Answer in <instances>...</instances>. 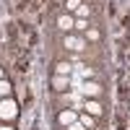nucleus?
I'll return each mask as SVG.
<instances>
[{
  "label": "nucleus",
  "instance_id": "1",
  "mask_svg": "<svg viewBox=\"0 0 130 130\" xmlns=\"http://www.w3.org/2000/svg\"><path fill=\"white\" fill-rule=\"evenodd\" d=\"M16 115H18V104L10 96L0 99V120H16Z\"/></svg>",
  "mask_w": 130,
  "mask_h": 130
},
{
  "label": "nucleus",
  "instance_id": "2",
  "mask_svg": "<svg viewBox=\"0 0 130 130\" xmlns=\"http://www.w3.org/2000/svg\"><path fill=\"white\" fill-rule=\"evenodd\" d=\"M75 120H78V115H75L73 109H62L60 115H57V122L62 125V127H68L70 122H75Z\"/></svg>",
  "mask_w": 130,
  "mask_h": 130
},
{
  "label": "nucleus",
  "instance_id": "3",
  "mask_svg": "<svg viewBox=\"0 0 130 130\" xmlns=\"http://www.w3.org/2000/svg\"><path fill=\"white\" fill-rule=\"evenodd\" d=\"M65 47H68V50H75V52H81V50L86 47V39H81V37H65Z\"/></svg>",
  "mask_w": 130,
  "mask_h": 130
},
{
  "label": "nucleus",
  "instance_id": "4",
  "mask_svg": "<svg viewBox=\"0 0 130 130\" xmlns=\"http://www.w3.org/2000/svg\"><path fill=\"white\" fill-rule=\"evenodd\" d=\"M57 26H60L62 31H70V29L75 26V16H70V13H62V16L57 18Z\"/></svg>",
  "mask_w": 130,
  "mask_h": 130
},
{
  "label": "nucleus",
  "instance_id": "5",
  "mask_svg": "<svg viewBox=\"0 0 130 130\" xmlns=\"http://www.w3.org/2000/svg\"><path fill=\"white\" fill-rule=\"evenodd\" d=\"M68 86H70L68 75H57V73H55V78H52V89H55V91H65Z\"/></svg>",
  "mask_w": 130,
  "mask_h": 130
},
{
  "label": "nucleus",
  "instance_id": "6",
  "mask_svg": "<svg viewBox=\"0 0 130 130\" xmlns=\"http://www.w3.org/2000/svg\"><path fill=\"white\" fill-rule=\"evenodd\" d=\"M83 107H86V112H89L91 117H99V115H102V104L96 102V99H86Z\"/></svg>",
  "mask_w": 130,
  "mask_h": 130
},
{
  "label": "nucleus",
  "instance_id": "7",
  "mask_svg": "<svg viewBox=\"0 0 130 130\" xmlns=\"http://www.w3.org/2000/svg\"><path fill=\"white\" fill-rule=\"evenodd\" d=\"M81 91H83L86 96H96V94H102V86H99V83H94V81H89V83H83V86H81Z\"/></svg>",
  "mask_w": 130,
  "mask_h": 130
},
{
  "label": "nucleus",
  "instance_id": "8",
  "mask_svg": "<svg viewBox=\"0 0 130 130\" xmlns=\"http://www.w3.org/2000/svg\"><path fill=\"white\" fill-rule=\"evenodd\" d=\"M70 70H73V68H70L68 62H57V68H55V73H57V75H68Z\"/></svg>",
  "mask_w": 130,
  "mask_h": 130
},
{
  "label": "nucleus",
  "instance_id": "9",
  "mask_svg": "<svg viewBox=\"0 0 130 130\" xmlns=\"http://www.w3.org/2000/svg\"><path fill=\"white\" fill-rule=\"evenodd\" d=\"M10 94V83L5 81V78H0V99H3V96H8Z\"/></svg>",
  "mask_w": 130,
  "mask_h": 130
},
{
  "label": "nucleus",
  "instance_id": "10",
  "mask_svg": "<svg viewBox=\"0 0 130 130\" xmlns=\"http://www.w3.org/2000/svg\"><path fill=\"white\" fill-rule=\"evenodd\" d=\"M75 18H89V5H78V10H75Z\"/></svg>",
  "mask_w": 130,
  "mask_h": 130
},
{
  "label": "nucleus",
  "instance_id": "11",
  "mask_svg": "<svg viewBox=\"0 0 130 130\" xmlns=\"http://www.w3.org/2000/svg\"><path fill=\"white\" fill-rule=\"evenodd\" d=\"M78 120H81V122H83V125H86V127H94V117H91V115H89V112H83V115H81V117H78Z\"/></svg>",
  "mask_w": 130,
  "mask_h": 130
},
{
  "label": "nucleus",
  "instance_id": "12",
  "mask_svg": "<svg viewBox=\"0 0 130 130\" xmlns=\"http://www.w3.org/2000/svg\"><path fill=\"white\" fill-rule=\"evenodd\" d=\"M65 130H86V125H83L81 120H75V122H70V125L65 127Z\"/></svg>",
  "mask_w": 130,
  "mask_h": 130
},
{
  "label": "nucleus",
  "instance_id": "13",
  "mask_svg": "<svg viewBox=\"0 0 130 130\" xmlns=\"http://www.w3.org/2000/svg\"><path fill=\"white\" fill-rule=\"evenodd\" d=\"M78 5H81V0H68V3H65V8H68V10H73V13L78 10Z\"/></svg>",
  "mask_w": 130,
  "mask_h": 130
},
{
  "label": "nucleus",
  "instance_id": "14",
  "mask_svg": "<svg viewBox=\"0 0 130 130\" xmlns=\"http://www.w3.org/2000/svg\"><path fill=\"white\" fill-rule=\"evenodd\" d=\"M86 39L96 42V39H99V31H96V29H89V31H86Z\"/></svg>",
  "mask_w": 130,
  "mask_h": 130
},
{
  "label": "nucleus",
  "instance_id": "15",
  "mask_svg": "<svg viewBox=\"0 0 130 130\" xmlns=\"http://www.w3.org/2000/svg\"><path fill=\"white\" fill-rule=\"evenodd\" d=\"M86 26H89L86 18H75V29H78V31H86Z\"/></svg>",
  "mask_w": 130,
  "mask_h": 130
},
{
  "label": "nucleus",
  "instance_id": "16",
  "mask_svg": "<svg viewBox=\"0 0 130 130\" xmlns=\"http://www.w3.org/2000/svg\"><path fill=\"white\" fill-rule=\"evenodd\" d=\"M0 130H13V127H0Z\"/></svg>",
  "mask_w": 130,
  "mask_h": 130
},
{
  "label": "nucleus",
  "instance_id": "17",
  "mask_svg": "<svg viewBox=\"0 0 130 130\" xmlns=\"http://www.w3.org/2000/svg\"><path fill=\"white\" fill-rule=\"evenodd\" d=\"M0 78H5V75H3V70H0Z\"/></svg>",
  "mask_w": 130,
  "mask_h": 130
}]
</instances>
